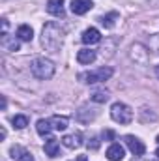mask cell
I'll return each instance as SVG.
<instances>
[{"mask_svg":"<svg viewBox=\"0 0 159 161\" xmlns=\"http://www.w3.org/2000/svg\"><path fill=\"white\" fill-rule=\"evenodd\" d=\"M0 139H6V129H4V127L0 129Z\"/></svg>","mask_w":159,"mask_h":161,"instance_id":"cell-28","label":"cell"},{"mask_svg":"<svg viewBox=\"0 0 159 161\" xmlns=\"http://www.w3.org/2000/svg\"><path fill=\"white\" fill-rule=\"evenodd\" d=\"M112 68H97L94 71H88V73H80L79 75V80L86 82V84H96V82H105L112 77Z\"/></svg>","mask_w":159,"mask_h":161,"instance_id":"cell-3","label":"cell"},{"mask_svg":"<svg viewBox=\"0 0 159 161\" xmlns=\"http://www.w3.org/2000/svg\"><path fill=\"white\" fill-rule=\"evenodd\" d=\"M17 38L21 41H32L34 38V30H32V26H28V25H21L19 28H17Z\"/></svg>","mask_w":159,"mask_h":161,"instance_id":"cell-17","label":"cell"},{"mask_svg":"<svg viewBox=\"0 0 159 161\" xmlns=\"http://www.w3.org/2000/svg\"><path fill=\"white\" fill-rule=\"evenodd\" d=\"M51 122V125H52V129H56V131H64L66 127H68V116H51L49 118Z\"/></svg>","mask_w":159,"mask_h":161,"instance_id":"cell-18","label":"cell"},{"mask_svg":"<svg viewBox=\"0 0 159 161\" xmlns=\"http://www.w3.org/2000/svg\"><path fill=\"white\" fill-rule=\"evenodd\" d=\"M9 156H11L13 161H34L32 154H30L26 148L19 146V144H13V146L9 148Z\"/></svg>","mask_w":159,"mask_h":161,"instance_id":"cell-7","label":"cell"},{"mask_svg":"<svg viewBox=\"0 0 159 161\" xmlns=\"http://www.w3.org/2000/svg\"><path fill=\"white\" fill-rule=\"evenodd\" d=\"M2 34H8V19H2Z\"/></svg>","mask_w":159,"mask_h":161,"instance_id":"cell-25","label":"cell"},{"mask_svg":"<svg viewBox=\"0 0 159 161\" xmlns=\"http://www.w3.org/2000/svg\"><path fill=\"white\" fill-rule=\"evenodd\" d=\"M123 141H125L127 148L131 150V154H133L135 158H142V156H144L146 146L142 144V141H140L139 137H135V135H125V137H123Z\"/></svg>","mask_w":159,"mask_h":161,"instance_id":"cell-5","label":"cell"},{"mask_svg":"<svg viewBox=\"0 0 159 161\" xmlns=\"http://www.w3.org/2000/svg\"><path fill=\"white\" fill-rule=\"evenodd\" d=\"M92 8H94V2H92V0H73V2H71V11H73L75 15H84V13H88Z\"/></svg>","mask_w":159,"mask_h":161,"instance_id":"cell-8","label":"cell"},{"mask_svg":"<svg viewBox=\"0 0 159 161\" xmlns=\"http://www.w3.org/2000/svg\"><path fill=\"white\" fill-rule=\"evenodd\" d=\"M75 161H88V156H84V154H82V156H79Z\"/></svg>","mask_w":159,"mask_h":161,"instance_id":"cell-26","label":"cell"},{"mask_svg":"<svg viewBox=\"0 0 159 161\" xmlns=\"http://www.w3.org/2000/svg\"><path fill=\"white\" fill-rule=\"evenodd\" d=\"M47 11L54 17H64V0H49Z\"/></svg>","mask_w":159,"mask_h":161,"instance_id":"cell-14","label":"cell"},{"mask_svg":"<svg viewBox=\"0 0 159 161\" xmlns=\"http://www.w3.org/2000/svg\"><path fill=\"white\" fill-rule=\"evenodd\" d=\"M86 146H88L90 150H97V148H99V141H97L96 137H92V139L86 142Z\"/></svg>","mask_w":159,"mask_h":161,"instance_id":"cell-23","label":"cell"},{"mask_svg":"<svg viewBox=\"0 0 159 161\" xmlns=\"http://www.w3.org/2000/svg\"><path fill=\"white\" fill-rule=\"evenodd\" d=\"M43 150H45V154H47L49 158H56V156L60 154V144H58V141H56L54 137H49V139L45 141Z\"/></svg>","mask_w":159,"mask_h":161,"instance_id":"cell-12","label":"cell"},{"mask_svg":"<svg viewBox=\"0 0 159 161\" xmlns=\"http://www.w3.org/2000/svg\"><path fill=\"white\" fill-rule=\"evenodd\" d=\"M123 146L118 144V142H114V144H111L109 148H107V159L109 161H122L123 159Z\"/></svg>","mask_w":159,"mask_h":161,"instance_id":"cell-11","label":"cell"},{"mask_svg":"<svg viewBox=\"0 0 159 161\" xmlns=\"http://www.w3.org/2000/svg\"><path fill=\"white\" fill-rule=\"evenodd\" d=\"M0 43H2V47L6 49V51H19V40L13 36H9V34H2V38H0Z\"/></svg>","mask_w":159,"mask_h":161,"instance_id":"cell-16","label":"cell"},{"mask_svg":"<svg viewBox=\"0 0 159 161\" xmlns=\"http://www.w3.org/2000/svg\"><path fill=\"white\" fill-rule=\"evenodd\" d=\"M30 71L36 79H41V80H47L54 75V64L49 60V58H43V56H38L32 60L30 64Z\"/></svg>","mask_w":159,"mask_h":161,"instance_id":"cell-2","label":"cell"},{"mask_svg":"<svg viewBox=\"0 0 159 161\" xmlns=\"http://www.w3.org/2000/svg\"><path fill=\"white\" fill-rule=\"evenodd\" d=\"M157 75H159V66H157Z\"/></svg>","mask_w":159,"mask_h":161,"instance_id":"cell-31","label":"cell"},{"mask_svg":"<svg viewBox=\"0 0 159 161\" xmlns=\"http://www.w3.org/2000/svg\"><path fill=\"white\" fill-rule=\"evenodd\" d=\"M36 129H38V133L40 135H49L51 131H52V125H51V122H49V118L45 120V118H41V120H38V125H36Z\"/></svg>","mask_w":159,"mask_h":161,"instance_id":"cell-20","label":"cell"},{"mask_svg":"<svg viewBox=\"0 0 159 161\" xmlns=\"http://www.w3.org/2000/svg\"><path fill=\"white\" fill-rule=\"evenodd\" d=\"M96 56H97L96 51H92V49H80L79 53H77V62L88 66V64H92L96 60Z\"/></svg>","mask_w":159,"mask_h":161,"instance_id":"cell-15","label":"cell"},{"mask_svg":"<svg viewBox=\"0 0 159 161\" xmlns=\"http://www.w3.org/2000/svg\"><path fill=\"white\" fill-rule=\"evenodd\" d=\"M80 40H82V43H86V45H94V43L101 41V34H99V30H97V28L90 26V28H86V30L82 32Z\"/></svg>","mask_w":159,"mask_h":161,"instance_id":"cell-9","label":"cell"},{"mask_svg":"<svg viewBox=\"0 0 159 161\" xmlns=\"http://www.w3.org/2000/svg\"><path fill=\"white\" fill-rule=\"evenodd\" d=\"M116 19H118V13H116V11H111V13L103 15L99 21H101V25H103L105 28H112V26H114V23H116Z\"/></svg>","mask_w":159,"mask_h":161,"instance_id":"cell-19","label":"cell"},{"mask_svg":"<svg viewBox=\"0 0 159 161\" xmlns=\"http://www.w3.org/2000/svg\"><path fill=\"white\" fill-rule=\"evenodd\" d=\"M77 120L82 122V124H90L92 120H96V116H97V113L94 111V109H88V107H80L79 111H77Z\"/></svg>","mask_w":159,"mask_h":161,"instance_id":"cell-13","label":"cell"},{"mask_svg":"<svg viewBox=\"0 0 159 161\" xmlns=\"http://www.w3.org/2000/svg\"><path fill=\"white\" fill-rule=\"evenodd\" d=\"M133 161H144V159H140V158H137V159H133Z\"/></svg>","mask_w":159,"mask_h":161,"instance_id":"cell-29","label":"cell"},{"mask_svg":"<svg viewBox=\"0 0 159 161\" xmlns=\"http://www.w3.org/2000/svg\"><path fill=\"white\" fill-rule=\"evenodd\" d=\"M62 144H64L66 148L75 150V148L82 146V135H80L79 131H75V133H71V135H66V137L62 139Z\"/></svg>","mask_w":159,"mask_h":161,"instance_id":"cell-10","label":"cell"},{"mask_svg":"<svg viewBox=\"0 0 159 161\" xmlns=\"http://www.w3.org/2000/svg\"><path fill=\"white\" fill-rule=\"evenodd\" d=\"M64 36H66V30L58 25V23H47L41 30V45L45 51L49 53H58L64 45Z\"/></svg>","mask_w":159,"mask_h":161,"instance_id":"cell-1","label":"cell"},{"mask_svg":"<svg viewBox=\"0 0 159 161\" xmlns=\"http://www.w3.org/2000/svg\"><path fill=\"white\" fill-rule=\"evenodd\" d=\"M11 124H13V127H17V129H25V127L28 125V118H26L25 114H17V116L11 118Z\"/></svg>","mask_w":159,"mask_h":161,"instance_id":"cell-21","label":"cell"},{"mask_svg":"<svg viewBox=\"0 0 159 161\" xmlns=\"http://www.w3.org/2000/svg\"><path fill=\"white\" fill-rule=\"evenodd\" d=\"M90 99H92V101H96V103H105V101H109V92H107V90L94 92V94L90 96Z\"/></svg>","mask_w":159,"mask_h":161,"instance_id":"cell-22","label":"cell"},{"mask_svg":"<svg viewBox=\"0 0 159 161\" xmlns=\"http://www.w3.org/2000/svg\"><path fill=\"white\" fill-rule=\"evenodd\" d=\"M116 135H114V131H111V129H107V131H103V139H107V141H112Z\"/></svg>","mask_w":159,"mask_h":161,"instance_id":"cell-24","label":"cell"},{"mask_svg":"<svg viewBox=\"0 0 159 161\" xmlns=\"http://www.w3.org/2000/svg\"><path fill=\"white\" fill-rule=\"evenodd\" d=\"M0 107H2V111L6 109V97H4V96H2V103H0Z\"/></svg>","mask_w":159,"mask_h":161,"instance_id":"cell-27","label":"cell"},{"mask_svg":"<svg viewBox=\"0 0 159 161\" xmlns=\"http://www.w3.org/2000/svg\"><path fill=\"white\" fill-rule=\"evenodd\" d=\"M111 118L116 122V124L127 125V124H131V120H133V111H131L125 103L116 101V103H112V107H111Z\"/></svg>","mask_w":159,"mask_h":161,"instance_id":"cell-4","label":"cell"},{"mask_svg":"<svg viewBox=\"0 0 159 161\" xmlns=\"http://www.w3.org/2000/svg\"><path fill=\"white\" fill-rule=\"evenodd\" d=\"M157 142H159V137H157Z\"/></svg>","mask_w":159,"mask_h":161,"instance_id":"cell-32","label":"cell"},{"mask_svg":"<svg viewBox=\"0 0 159 161\" xmlns=\"http://www.w3.org/2000/svg\"><path fill=\"white\" fill-rule=\"evenodd\" d=\"M156 156H157V158H159V148H157V152H156Z\"/></svg>","mask_w":159,"mask_h":161,"instance_id":"cell-30","label":"cell"},{"mask_svg":"<svg viewBox=\"0 0 159 161\" xmlns=\"http://www.w3.org/2000/svg\"><path fill=\"white\" fill-rule=\"evenodd\" d=\"M129 56H131V60H135L137 64H146V62H148V51H146V47H144L142 43L131 45Z\"/></svg>","mask_w":159,"mask_h":161,"instance_id":"cell-6","label":"cell"}]
</instances>
